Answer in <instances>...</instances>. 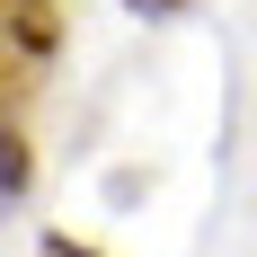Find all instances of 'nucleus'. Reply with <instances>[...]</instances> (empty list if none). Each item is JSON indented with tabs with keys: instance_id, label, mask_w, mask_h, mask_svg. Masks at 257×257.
Segmentation results:
<instances>
[{
	"instance_id": "f257e3e1",
	"label": "nucleus",
	"mask_w": 257,
	"mask_h": 257,
	"mask_svg": "<svg viewBox=\"0 0 257 257\" xmlns=\"http://www.w3.org/2000/svg\"><path fill=\"white\" fill-rule=\"evenodd\" d=\"M62 53V9L53 0H0V106H18Z\"/></svg>"
},
{
	"instance_id": "f03ea898",
	"label": "nucleus",
	"mask_w": 257,
	"mask_h": 257,
	"mask_svg": "<svg viewBox=\"0 0 257 257\" xmlns=\"http://www.w3.org/2000/svg\"><path fill=\"white\" fill-rule=\"evenodd\" d=\"M27 186V160H18V142H0V195H18Z\"/></svg>"
},
{
	"instance_id": "7ed1b4c3",
	"label": "nucleus",
	"mask_w": 257,
	"mask_h": 257,
	"mask_svg": "<svg viewBox=\"0 0 257 257\" xmlns=\"http://www.w3.org/2000/svg\"><path fill=\"white\" fill-rule=\"evenodd\" d=\"M124 9H142V18H178L186 0H124Z\"/></svg>"
},
{
	"instance_id": "20e7f679",
	"label": "nucleus",
	"mask_w": 257,
	"mask_h": 257,
	"mask_svg": "<svg viewBox=\"0 0 257 257\" xmlns=\"http://www.w3.org/2000/svg\"><path fill=\"white\" fill-rule=\"evenodd\" d=\"M36 257H98V248H80V239H45Z\"/></svg>"
}]
</instances>
